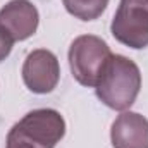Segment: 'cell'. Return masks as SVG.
<instances>
[{
    "mask_svg": "<svg viewBox=\"0 0 148 148\" xmlns=\"http://www.w3.org/2000/svg\"><path fill=\"white\" fill-rule=\"evenodd\" d=\"M40 14L29 0H10L0 9V26L14 41H23L33 36L38 29Z\"/></svg>",
    "mask_w": 148,
    "mask_h": 148,
    "instance_id": "8992f818",
    "label": "cell"
},
{
    "mask_svg": "<svg viewBox=\"0 0 148 148\" xmlns=\"http://www.w3.org/2000/svg\"><path fill=\"white\" fill-rule=\"evenodd\" d=\"M110 31L119 43L129 48L148 47V0H121Z\"/></svg>",
    "mask_w": 148,
    "mask_h": 148,
    "instance_id": "277c9868",
    "label": "cell"
},
{
    "mask_svg": "<svg viewBox=\"0 0 148 148\" xmlns=\"http://www.w3.org/2000/svg\"><path fill=\"white\" fill-rule=\"evenodd\" d=\"M95 90L100 102L109 109L127 110L136 102L141 90L140 67L131 59L112 53Z\"/></svg>",
    "mask_w": 148,
    "mask_h": 148,
    "instance_id": "6da1fadb",
    "label": "cell"
},
{
    "mask_svg": "<svg viewBox=\"0 0 148 148\" xmlns=\"http://www.w3.org/2000/svg\"><path fill=\"white\" fill-rule=\"evenodd\" d=\"M66 10L81 21L98 19L109 5V0H62Z\"/></svg>",
    "mask_w": 148,
    "mask_h": 148,
    "instance_id": "ba28073f",
    "label": "cell"
},
{
    "mask_svg": "<svg viewBox=\"0 0 148 148\" xmlns=\"http://www.w3.org/2000/svg\"><path fill=\"white\" fill-rule=\"evenodd\" d=\"M66 134V121L53 109H36L16 122L5 140L7 148H55Z\"/></svg>",
    "mask_w": 148,
    "mask_h": 148,
    "instance_id": "7a4b0ae2",
    "label": "cell"
},
{
    "mask_svg": "<svg viewBox=\"0 0 148 148\" xmlns=\"http://www.w3.org/2000/svg\"><path fill=\"white\" fill-rule=\"evenodd\" d=\"M114 148H148V119L138 112H122L112 122Z\"/></svg>",
    "mask_w": 148,
    "mask_h": 148,
    "instance_id": "52a82bcc",
    "label": "cell"
},
{
    "mask_svg": "<svg viewBox=\"0 0 148 148\" xmlns=\"http://www.w3.org/2000/svg\"><path fill=\"white\" fill-rule=\"evenodd\" d=\"M112 52L102 38L81 35L69 47V66L74 79L83 86H97Z\"/></svg>",
    "mask_w": 148,
    "mask_h": 148,
    "instance_id": "3957f363",
    "label": "cell"
},
{
    "mask_svg": "<svg viewBox=\"0 0 148 148\" xmlns=\"http://www.w3.org/2000/svg\"><path fill=\"white\" fill-rule=\"evenodd\" d=\"M21 74L29 91L36 95H47L55 90L60 79V66L55 53L47 48H38L28 53Z\"/></svg>",
    "mask_w": 148,
    "mask_h": 148,
    "instance_id": "5b68a950",
    "label": "cell"
},
{
    "mask_svg": "<svg viewBox=\"0 0 148 148\" xmlns=\"http://www.w3.org/2000/svg\"><path fill=\"white\" fill-rule=\"evenodd\" d=\"M12 45H14L12 36H10V35L0 26V62L5 60V59L10 55V52H12Z\"/></svg>",
    "mask_w": 148,
    "mask_h": 148,
    "instance_id": "9c48e42d",
    "label": "cell"
}]
</instances>
